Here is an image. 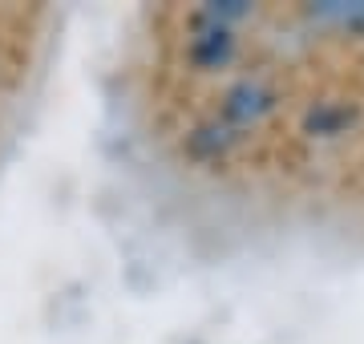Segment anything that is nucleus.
<instances>
[{
  "label": "nucleus",
  "instance_id": "20e7f679",
  "mask_svg": "<svg viewBox=\"0 0 364 344\" xmlns=\"http://www.w3.org/2000/svg\"><path fill=\"white\" fill-rule=\"evenodd\" d=\"M247 13H251V9H247V4H239V0H223V4H210V9H207V16H215L219 25H223V21H239V16H247Z\"/></svg>",
  "mask_w": 364,
  "mask_h": 344
},
{
  "label": "nucleus",
  "instance_id": "7ed1b4c3",
  "mask_svg": "<svg viewBox=\"0 0 364 344\" xmlns=\"http://www.w3.org/2000/svg\"><path fill=\"white\" fill-rule=\"evenodd\" d=\"M316 13L328 16V21H336V25H344V28H356V25H364V0H356V4L328 0V4H320V9H316Z\"/></svg>",
  "mask_w": 364,
  "mask_h": 344
},
{
  "label": "nucleus",
  "instance_id": "f257e3e1",
  "mask_svg": "<svg viewBox=\"0 0 364 344\" xmlns=\"http://www.w3.org/2000/svg\"><path fill=\"white\" fill-rule=\"evenodd\" d=\"M272 106H275V93L267 90L263 81H255V77H247V81H239V85H231V90H227V97H223V114H227L235 126L259 122Z\"/></svg>",
  "mask_w": 364,
  "mask_h": 344
},
{
  "label": "nucleus",
  "instance_id": "f03ea898",
  "mask_svg": "<svg viewBox=\"0 0 364 344\" xmlns=\"http://www.w3.org/2000/svg\"><path fill=\"white\" fill-rule=\"evenodd\" d=\"M235 49V37H231V28L219 25L215 16H207L203 21V28L195 33V41H191V57H195L203 69H219L227 57H231Z\"/></svg>",
  "mask_w": 364,
  "mask_h": 344
}]
</instances>
